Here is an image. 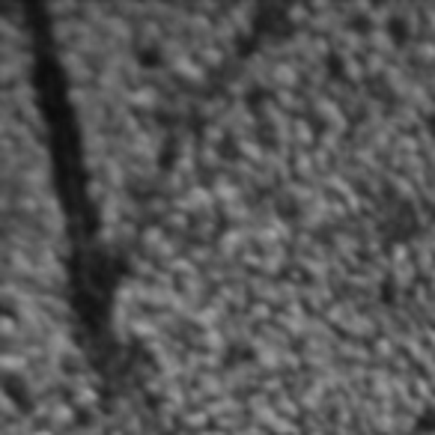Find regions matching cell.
I'll return each mask as SVG.
<instances>
[{"label":"cell","mask_w":435,"mask_h":435,"mask_svg":"<svg viewBox=\"0 0 435 435\" xmlns=\"http://www.w3.org/2000/svg\"><path fill=\"white\" fill-rule=\"evenodd\" d=\"M179 426L188 432H203V429H212V414L206 405H188L185 414L179 417Z\"/></svg>","instance_id":"1"},{"label":"cell","mask_w":435,"mask_h":435,"mask_svg":"<svg viewBox=\"0 0 435 435\" xmlns=\"http://www.w3.org/2000/svg\"><path fill=\"white\" fill-rule=\"evenodd\" d=\"M244 316H248L254 325H271L274 316H278V307L269 304V301H251L248 310H244Z\"/></svg>","instance_id":"2"}]
</instances>
